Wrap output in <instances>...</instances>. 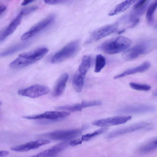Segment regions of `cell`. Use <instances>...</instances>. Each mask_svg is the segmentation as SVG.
Instances as JSON below:
<instances>
[{
  "label": "cell",
  "mask_w": 157,
  "mask_h": 157,
  "mask_svg": "<svg viewBox=\"0 0 157 157\" xmlns=\"http://www.w3.org/2000/svg\"><path fill=\"white\" fill-rule=\"evenodd\" d=\"M150 66L149 62H145L138 66L126 70L122 73L114 76L113 78L117 79L137 73L143 72L148 69Z\"/></svg>",
  "instance_id": "18"
},
{
  "label": "cell",
  "mask_w": 157,
  "mask_h": 157,
  "mask_svg": "<svg viewBox=\"0 0 157 157\" xmlns=\"http://www.w3.org/2000/svg\"><path fill=\"white\" fill-rule=\"evenodd\" d=\"M155 143L157 147V140L155 141Z\"/></svg>",
  "instance_id": "36"
},
{
  "label": "cell",
  "mask_w": 157,
  "mask_h": 157,
  "mask_svg": "<svg viewBox=\"0 0 157 157\" xmlns=\"http://www.w3.org/2000/svg\"><path fill=\"white\" fill-rule=\"evenodd\" d=\"M151 47V43L150 42L147 41L143 42L126 51L123 53L122 56L126 60H133L145 53Z\"/></svg>",
  "instance_id": "7"
},
{
  "label": "cell",
  "mask_w": 157,
  "mask_h": 157,
  "mask_svg": "<svg viewBox=\"0 0 157 157\" xmlns=\"http://www.w3.org/2000/svg\"><path fill=\"white\" fill-rule=\"evenodd\" d=\"M106 64L105 58L100 54L97 55L95 59V64L94 71L96 73L100 72Z\"/></svg>",
  "instance_id": "24"
},
{
  "label": "cell",
  "mask_w": 157,
  "mask_h": 157,
  "mask_svg": "<svg viewBox=\"0 0 157 157\" xmlns=\"http://www.w3.org/2000/svg\"><path fill=\"white\" fill-rule=\"evenodd\" d=\"M34 0H25L23 1L21 3L22 6H25L28 4L34 2Z\"/></svg>",
  "instance_id": "33"
},
{
  "label": "cell",
  "mask_w": 157,
  "mask_h": 157,
  "mask_svg": "<svg viewBox=\"0 0 157 157\" xmlns=\"http://www.w3.org/2000/svg\"><path fill=\"white\" fill-rule=\"evenodd\" d=\"M50 141L46 139H39L11 147L12 150L17 152H24L37 149L40 147L48 144Z\"/></svg>",
  "instance_id": "13"
},
{
  "label": "cell",
  "mask_w": 157,
  "mask_h": 157,
  "mask_svg": "<svg viewBox=\"0 0 157 157\" xmlns=\"http://www.w3.org/2000/svg\"><path fill=\"white\" fill-rule=\"evenodd\" d=\"M63 2L61 0H44V2L47 4L55 5L61 3Z\"/></svg>",
  "instance_id": "30"
},
{
  "label": "cell",
  "mask_w": 157,
  "mask_h": 157,
  "mask_svg": "<svg viewBox=\"0 0 157 157\" xmlns=\"http://www.w3.org/2000/svg\"><path fill=\"white\" fill-rule=\"evenodd\" d=\"M6 9V6L2 4H0V16L1 17L3 14Z\"/></svg>",
  "instance_id": "31"
},
{
  "label": "cell",
  "mask_w": 157,
  "mask_h": 157,
  "mask_svg": "<svg viewBox=\"0 0 157 157\" xmlns=\"http://www.w3.org/2000/svg\"><path fill=\"white\" fill-rule=\"evenodd\" d=\"M154 109V108L151 105H140L128 107L123 109L121 112L126 113L139 114L152 112Z\"/></svg>",
  "instance_id": "20"
},
{
  "label": "cell",
  "mask_w": 157,
  "mask_h": 157,
  "mask_svg": "<svg viewBox=\"0 0 157 157\" xmlns=\"http://www.w3.org/2000/svg\"><path fill=\"white\" fill-rule=\"evenodd\" d=\"M70 145V142L59 143L51 148L46 150L30 157H51L63 150Z\"/></svg>",
  "instance_id": "14"
},
{
  "label": "cell",
  "mask_w": 157,
  "mask_h": 157,
  "mask_svg": "<svg viewBox=\"0 0 157 157\" xmlns=\"http://www.w3.org/2000/svg\"><path fill=\"white\" fill-rule=\"evenodd\" d=\"M149 125L146 122H141L112 132L107 136L108 138H112L117 136L131 132L144 128Z\"/></svg>",
  "instance_id": "16"
},
{
  "label": "cell",
  "mask_w": 157,
  "mask_h": 157,
  "mask_svg": "<svg viewBox=\"0 0 157 157\" xmlns=\"http://www.w3.org/2000/svg\"><path fill=\"white\" fill-rule=\"evenodd\" d=\"M49 91L47 86L36 84L27 88L19 90L18 95L31 98H36L47 94Z\"/></svg>",
  "instance_id": "6"
},
{
  "label": "cell",
  "mask_w": 157,
  "mask_h": 157,
  "mask_svg": "<svg viewBox=\"0 0 157 157\" xmlns=\"http://www.w3.org/2000/svg\"><path fill=\"white\" fill-rule=\"evenodd\" d=\"M80 45L78 40L69 43L55 54L51 59V63H59L74 56L79 50Z\"/></svg>",
  "instance_id": "3"
},
{
  "label": "cell",
  "mask_w": 157,
  "mask_h": 157,
  "mask_svg": "<svg viewBox=\"0 0 157 157\" xmlns=\"http://www.w3.org/2000/svg\"><path fill=\"white\" fill-rule=\"evenodd\" d=\"M84 128L54 131L44 135L49 138L55 140H66L74 138L80 135Z\"/></svg>",
  "instance_id": "5"
},
{
  "label": "cell",
  "mask_w": 157,
  "mask_h": 157,
  "mask_svg": "<svg viewBox=\"0 0 157 157\" xmlns=\"http://www.w3.org/2000/svg\"><path fill=\"white\" fill-rule=\"evenodd\" d=\"M82 141L80 138H78L70 142V145L74 146L82 144Z\"/></svg>",
  "instance_id": "29"
},
{
  "label": "cell",
  "mask_w": 157,
  "mask_h": 157,
  "mask_svg": "<svg viewBox=\"0 0 157 157\" xmlns=\"http://www.w3.org/2000/svg\"><path fill=\"white\" fill-rule=\"evenodd\" d=\"M29 44V43L25 42L16 44L3 51L0 53V56H1L4 57L13 54L25 48Z\"/></svg>",
  "instance_id": "22"
},
{
  "label": "cell",
  "mask_w": 157,
  "mask_h": 157,
  "mask_svg": "<svg viewBox=\"0 0 157 157\" xmlns=\"http://www.w3.org/2000/svg\"><path fill=\"white\" fill-rule=\"evenodd\" d=\"M55 17L54 15H51L37 23L23 34L21 36V40H26L40 32L50 25L53 21Z\"/></svg>",
  "instance_id": "10"
},
{
  "label": "cell",
  "mask_w": 157,
  "mask_h": 157,
  "mask_svg": "<svg viewBox=\"0 0 157 157\" xmlns=\"http://www.w3.org/2000/svg\"><path fill=\"white\" fill-rule=\"evenodd\" d=\"M101 104V101L97 100L83 101L80 103L70 105L59 106L58 107L57 109L59 110L74 112L80 111L85 108L100 105Z\"/></svg>",
  "instance_id": "15"
},
{
  "label": "cell",
  "mask_w": 157,
  "mask_h": 157,
  "mask_svg": "<svg viewBox=\"0 0 157 157\" xmlns=\"http://www.w3.org/2000/svg\"><path fill=\"white\" fill-rule=\"evenodd\" d=\"M91 61V58L90 56H84L78 68L73 76L72 85L74 89L77 92H80L82 91L84 79L90 68Z\"/></svg>",
  "instance_id": "2"
},
{
  "label": "cell",
  "mask_w": 157,
  "mask_h": 157,
  "mask_svg": "<svg viewBox=\"0 0 157 157\" xmlns=\"http://www.w3.org/2000/svg\"><path fill=\"white\" fill-rule=\"evenodd\" d=\"M132 118L130 116H115L97 120L94 121L92 124L95 126L107 127L124 123L131 120Z\"/></svg>",
  "instance_id": "12"
},
{
  "label": "cell",
  "mask_w": 157,
  "mask_h": 157,
  "mask_svg": "<svg viewBox=\"0 0 157 157\" xmlns=\"http://www.w3.org/2000/svg\"><path fill=\"white\" fill-rule=\"evenodd\" d=\"M155 28L157 29V24H156L155 26Z\"/></svg>",
  "instance_id": "37"
},
{
  "label": "cell",
  "mask_w": 157,
  "mask_h": 157,
  "mask_svg": "<svg viewBox=\"0 0 157 157\" xmlns=\"http://www.w3.org/2000/svg\"><path fill=\"white\" fill-rule=\"evenodd\" d=\"M150 2V0H141L136 3L131 12L124 17L127 22L130 24V27H133L138 24L139 17L145 13Z\"/></svg>",
  "instance_id": "4"
},
{
  "label": "cell",
  "mask_w": 157,
  "mask_h": 157,
  "mask_svg": "<svg viewBox=\"0 0 157 157\" xmlns=\"http://www.w3.org/2000/svg\"><path fill=\"white\" fill-rule=\"evenodd\" d=\"M70 113L65 111H48L39 114L25 116L24 118L30 120H43L52 121L59 120L70 115Z\"/></svg>",
  "instance_id": "9"
},
{
  "label": "cell",
  "mask_w": 157,
  "mask_h": 157,
  "mask_svg": "<svg viewBox=\"0 0 157 157\" xmlns=\"http://www.w3.org/2000/svg\"><path fill=\"white\" fill-rule=\"evenodd\" d=\"M107 127H102L92 133L82 135L80 138L82 142L88 141L95 136L103 133L107 131Z\"/></svg>",
  "instance_id": "25"
},
{
  "label": "cell",
  "mask_w": 157,
  "mask_h": 157,
  "mask_svg": "<svg viewBox=\"0 0 157 157\" xmlns=\"http://www.w3.org/2000/svg\"><path fill=\"white\" fill-rule=\"evenodd\" d=\"M153 95V96L155 97H157V91L154 92Z\"/></svg>",
  "instance_id": "34"
},
{
  "label": "cell",
  "mask_w": 157,
  "mask_h": 157,
  "mask_svg": "<svg viewBox=\"0 0 157 157\" xmlns=\"http://www.w3.org/2000/svg\"><path fill=\"white\" fill-rule=\"evenodd\" d=\"M23 16L19 14L13 19L7 27L1 34L0 41H3L8 36L12 33L21 23Z\"/></svg>",
  "instance_id": "17"
},
{
  "label": "cell",
  "mask_w": 157,
  "mask_h": 157,
  "mask_svg": "<svg viewBox=\"0 0 157 157\" xmlns=\"http://www.w3.org/2000/svg\"><path fill=\"white\" fill-rule=\"evenodd\" d=\"M48 51V49L46 48H40L31 51L22 53L18 56L22 58L30 65L42 58Z\"/></svg>",
  "instance_id": "11"
},
{
  "label": "cell",
  "mask_w": 157,
  "mask_h": 157,
  "mask_svg": "<svg viewBox=\"0 0 157 157\" xmlns=\"http://www.w3.org/2000/svg\"><path fill=\"white\" fill-rule=\"evenodd\" d=\"M118 27V24L115 23L105 26L95 30L86 41L85 44H91L109 35L114 32Z\"/></svg>",
  "instance_id": "8"
},
{
  "label": "cell",
  "mask_w": 157,
  "mask_h": 157,
  "mask_svg": "<svg viewBox=\"0 0 157 157\" xmlns=\"http://www.w3.org/2000/svg\"><path fill=\"white\" fill-rule=\"evenodd\" d=\"M136 0H126L119 4L109 13V15L113 16L123 12L128 9Z\"/></svg>",
  "instance_id": "21"
},
{
  "label": "cell",
  "mask_w": 157,
  "mask_h": 157,
  "mask_svg": "<svg viewBox=\"0 0 157 157\" xmlns=\"http://www.w3.org/2000/svg\"><path fill=\"white\" fill-rule=\"evenodd\" d=\"M129 85L132 89L137 90L147 91L151 89L150 86L145 84L131 82L129 83Z\"/></svg>",
  "instance_id": "26"
},
{
  "label": "cell",
  "mask_w": 157,
  "mask_h": 157,
  "mask_svg": "<svg viewBox=\"0 0 157 157\" xmlns=\"http://www.w3.org/2000/svg\"><path fill=\"white\" fill-rule=\"evenodd\" d=\"M37 8L38 7L36 6H33L28 7L23 9L20 13H21L23 16L27 15L34 11L36 10Z\"/></svg>",
  "instance_id": "28"
},
{
  "label": "cell",
  "mask_w": 157,
  "mask_h": 157,
  "mask_svg": "<svg viewBox=\"0 0 157 157\" xmlns=\"http://www.w3.org/2000/svg\"><path fill=\"white\" fill-rule=\"evenodd\" d=\"M9 154V152L7 151H0V157H5Z\"/></svg>",
  "instance_id": "32"
},
{
  "label": "cell",
  "mask_w": 157,
  "mask_h": 157,
  "mask_svg": "<svg viewBox=\"0 0 157 157\" xmlns=\"http://www.w3.org/2000/svg\"><path fill=\"white\" fill-rule=\"evenodd\" d=\"M68 78V75L66 73L62 74L59 78L54 87L53 95L55 97L61 95L63 93Z\"/></svg>",
  "instance_id": "19"
},
{
  "label": "cell",
  "mask_w": 157,
  "mask_h": 157,
  "mask_svg": "<svg viewBox=\"0 0 157 157\" xmlns=\"http://www.w3.org/2000/svg\"><path fill=\"white\" fill-rule=\"evenodd\" d=\"M157 8V0L153 1L148 6L146 14V18L149 24L153 23L154 20V14Z\"/></svg>",
  "instance_id": "23"
},
{
  "label": "cell",
  "mask_w": 157,
  "mask_h": 157,
  "mask_svg": "<svg viewBox=\"0 0 157 157\" xmlns=\"http://www.w3.org/2000/svg\"><path fill=\"white\" fill-rule=\"evenodd\" d=\"M131 43V40L128 38L119 36L105 41L98 47V48L106 53L113 54L125 51Z\"/></svg>",
  "instance_id": "1"
},
{
  "label": "cell",
  "mask_w": 157,
  "mask_h": 157,
  "mask_svg": "<svg viewBox=\"0 0 157 157\" xmlns=\"http://www.w3.org/2000/svg\"><path fill=\"white\" fill-rule=\"evenodd\" d=\"M157 148L155 141H152L142 147L140 149V151L145 153L151 151Z\"/></svg>",
  "instance_id": "27"
},
{
  "label": "cell",
  "mask_w": 157,
  "mask_h": 157,
  "mask_svg": "<svg viewBox=\"0 0 157 157\" xmlns=\"http://www.w3.org/2000/svg\"><path fill=\"white\" fill-rule=\"evenodd\" d=\"M124 31V30H122L119 32L118 33L119 34L121 33H122Z\"/></svg>",
  "instance_id": "35"
}]
</instances>
